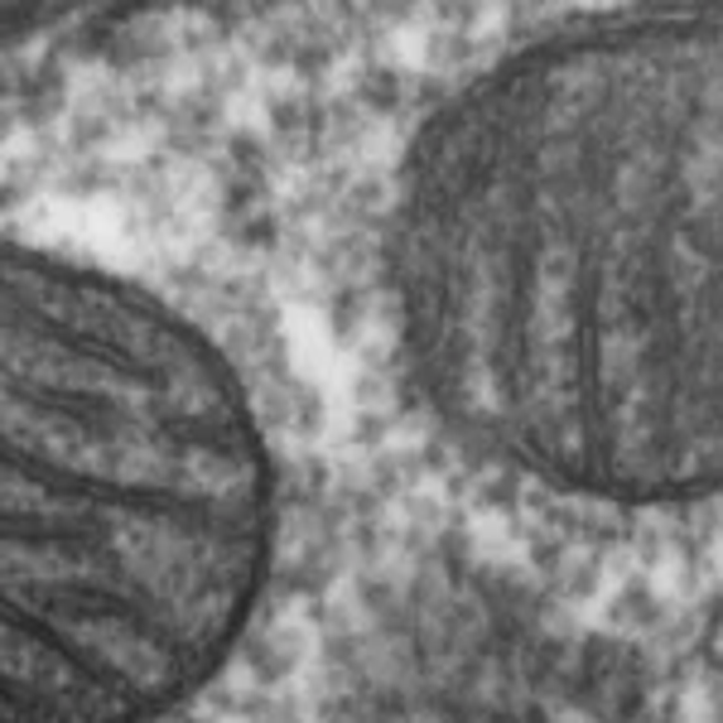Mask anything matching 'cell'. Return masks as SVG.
I'll use <instances>...</instances> for the list:
<instances>
[{
	"instance_id": "1",
	"label": "cell",
	"mask_w": 723,
	"mask_h": 723,
	"mask_svg": "<svg viewBox=\"0 0 723 723\" xmlns=\"http://www.w3.org/2000/svg\"><path fill=\"white\" fill-rule=\"evenodd\" d=\"M391 59L401 63V68H429V54H434V30L425 20H411V24H401L396 34H391Z\"/></svg>"
},
{
	"instance_id": "2",
	"label": "cell",
	"mask_w": 723,
	"mask_h": 723,
	"mask_svg": "<svg viewBox=\"0 0 723 723\" xmlns=\"http://www.w3.org/2000/svg\"><path fill=\"white\" fill-rule=\"evenodd\" d=\"M189 472H193V488L208 492V497L242 492V472H236L232 464H222V458H213V454H193L189 458Z\"/></svg>"
},
{
	"instance_id": "3",
	"label": "cell",
	"mask_w": 723,
	"mask_h": 723,
	"mask_svg": "<svg viewBox=\"0 0 723 723\" xmlns=\"http://www.w3.org/2000/svg\"><path fill=\"white\" fill-rule=\"evenodd\" d=\"M155 126H136V130H116V136L102 145V155H107V160H116V164H140L145 155L155 150Z\"/></svg>"
},
{
	"instance_id": "4",
	"label": "cell",
	"mask_w": 723,
	"mask_h": 723,
	"mask_svg": "<svg viewBox=\"0 0 723 723\" xmlns=\"http://www.w3.org/2000/svg\"><path fill=\"white\" fill-rule=\"evenodd\" d=\"M386 449L391 454H415V449H425V419H405L401 429H391V439H386Z\"/></svg>"
},
{
	"instance_id": "5",
	"label": "cell",
	"mask_w": 723,
	"mask_h": 723,
	"mask_svg": "<svg viewBox=\"0 0 723 723\" xmlns=\"http://www.w3.org/2000/svg\"><path fill=\"white\" fill-rule=\"evenodd\" d=\"M502 24H507V10L488 6L478 20H472V44H488V39H497V34H502Z\"/></svg>"
}]
</instances>
